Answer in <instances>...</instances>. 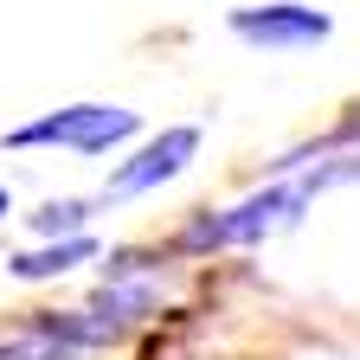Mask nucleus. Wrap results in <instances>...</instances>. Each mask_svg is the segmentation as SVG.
<instances>
[{
	"label": "nucleus",
	"instance_id": "nucleus-1",
	"mask_svg": "<svg viewBox=\"0 0 360 360\" xmlns=\"http://www.w3.org/2000/svg\"><path fill=\"white\" fill-rule=\"evenodd\" d=\"M354 174H360V161H347V167H315V174H302V180H277V187H264V193L225 206V212L193 219L187 232H180V245H187V251H238V245H257V238H270V232H283V225H296L302 206L322 193V187L354 180Z\"/></svg>",
	"mask_w": 360,
	"mask_h": 360
},
{
	"label": "nucleus",
	"instance_id": "nucleus-2",
	"mask_svg": "<svg viewBox=\"0 0 360 360\" xmlns=\"http://www.w3.org/2000/svg\"><path fill=\"white\" fill-rule=\"evenodd\" d=\"M167 302H174V270H161V257H155V264H142L135 251H116V257L103 264V290L90 296V315L103 322V335H110V341H122L135 322L161 315Z\"/></svg>",
	"mask_w": 360,
	"mask_h": 360
},
{
	"label": "nucleus",
	"instance_id": "nucleus-3",
	"mask_svg": "<svg viewBox=\"0 0 360 360\" xmlns=\"http://www.w3.org/2000/svg\"><path fill=\"white\" fill-rule=\"evenodd\" d=\"M142 129V116L135 110H116V103H65L52 116H39L26 129L7 135V148H77V155H110L116 142H129V135Z\"/></svg>",
	"mask_w": 360,
	"mask_h": 360
},
{
	"label": "nucleus",
	"instance_id": "nucleus-4",
	"mask_svg": "<svg viewBox=\"0 0 360 360\" xmlns=\"http://www.w3.org/2000/svg\"><path fill=\"white\" fill-rule=\"evenodd\" d=\"M116 347L103 335V322L90 309H71V315H26L20 328L0 335V360H90Z\"/></svg>",
	"mask_w": 360,
	"mask_h": 360
},
{
	"label": "nucleus",
	"instance_id": "nucleus-5",
	"mask_svg": "<svg viewBox=\"0 0 360 360\" xmlns=\"http://www.w3.org/2000/svg\"><path fill=\"white\" fill-rule=\"evenodd\" d=\"M193 155H200V129H187V122H180V129H161L148 148H135V161H122V167L103 180L97 200H103V206H110V200H135V193L161 187V180H174Z\"/></svg>",
	"mask_w": 360,
	"mask_h": 360
},
{
	"label": "nucleus",
	"instance_id": "nucleus-6",
	"mask_svg": "<svg viewBox=\"0 0 360 360\" xmlns=\"http://www.w3.org/2000/svg\"><path fill=\"white\" fill-rule=\"evenodd\" d=\"M232 32L251 45H277V52H296V45H322L328 39V13L302 7V0H270V7H238Z\"/></svg>",
	"mask_w": 360,
	"mask_h": 360
},
{
	"label": "nucleus",
	"instance_id": "nucleus-7",
	"mask_svg": "<svg viewBox=\"0 0 360 360\" xmlns=\"http://www.w3.org/2000/svg\"><path fill=\"white\" fill-rule=\"evenodd\" d=\"M90 257H97V245L77 232V238H58V245H45V251H20V257H7V264H13L20 283H45V277H65V270L90 264Z\"/></svg>",
	"mask_w": 360,
	"mask_h": 360
},
{
	"label": "nucleus",
	"instance_id": "nucleus-8",
	"mask_svg": "<svg viewBox=\"0 0 360 360\" xmlns=\"http://www.w3.org/2000/svg\"><path fill=\"white\" fill-rule=\"evenodd\" d=\"M84 219H90V200H52V206H39L32 212V232H45V238H77L84 232Z\"/></svg>",
	"mask_w": 360,
	"mask_h": 360
},
{
	"label": "nucleus",
	"instance_id": "nucleus-9",
	"mask_svg": "<svg viewBox=\"0 0 360 360\" xmlns=\"http://www.w3.org/2000/svg\"><path fill=\"white\" fill-rule=\"evenodd\" d=\"M341 135H347V142H360V116H354V122H347V129H341Z\"/></svg>",
	"mask_w": 360,
	"mask_h": 360
},
{
	"label": "nucleus",
	"instance_id": "nucleus-10",
	"mask_svg": "<svg viewBox=\"0 0 360 360\" xmlns=\"http://www.w3.org/2000/svg\"><path fill=\"white\" fill-rule=\"evenodd\" d=\"M7 212H13V200H7V187H0V219H7Z\"/></svg>",
	"mask_w": 360,
	"mask_h": 360
}]
</instances>
